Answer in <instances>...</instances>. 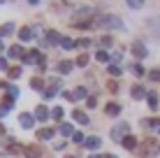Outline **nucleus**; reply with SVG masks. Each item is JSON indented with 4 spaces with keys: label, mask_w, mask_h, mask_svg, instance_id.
I'll return each mask as SVG.
<instances>
[{
    "label": "nucleus",
    "mask_w": 160,
    "mask_h": 158,
    "mask_svg": "<svg viewBox=\"0 0 160 158\" xmlns=\"http://www.w3.org/2000/svg\"><path fill=\"white\" fill-rule=\"evenodd\" d=\"M21 61H23L26 65H42V54L37 51V49H32V51H28Z\"/></svg>",
    "instance_id": "4"
},
{
    "label": "nucleus",
    "mask_w": 160,
    "mask_h": 158,
    "mask_svg": "<svg viewBox=\"0 0 160 158\" xmlns=\"http://www.w3.org/2000/svg\"><path fill=\"white\" fill-rule=\"evenodd\" d=\"M49 116H51V112H49L44 105H40V107L35 110V119H37V121H47Z\"/></svg>",
    "instance_id": "14"
},
{
    "label": "nucleus",
    "mask_w": 160,
    "mask_h": 158,
    "mask_svg": "<svg viewBox=\"0 0 160 158\" xmlns=\"http://www.w3.org/2000/svg\"><path fill=\"white\" fill-rule=\"evenodd\" d=\"M130 93H132V98H135V100H142V98H146V95H148V93H146L144 89H142L139 84H135V86H132V89H130Z\"/></svg>",
    "instance_id": "15"
},
{
    "label": "nucleus",
    "mask_w": 160,
    "mask_h": 158,
    "mask_svg": "<svg viewBox=\"0 0 160 158\" xmlns=\"http://www.w3.org/2000/svg\"><path fill=\"white\" fill-rule=\"evenodd\" d=\"M146 98H148V107H151V110L156 112V110H158V105H160V98H158V93H148Z\"/></svg>",
    "instance_id": "19"
},
{
    "label": "nucleus",
    "mask_w": 160,
    "mask_h": 158,
    "mask_svg": "<svg viewBox=\"0 0 160 158\" xmlns=\"http://www.w3.org/2000/svg\"><path fill=\"white\" fill-rule=\"evenodd\" d=\"M86 149H91V151H98L102 146V140L100 137H86V142H84Z\"/></svg>",
    "instance_id": "9"
},
{
    "label": "nucleus",
    "mask_w": 160,
    "mask_h": 158,
    "mask_svg": "<svg viewBox=\"0 0 160 158\" xmlns=\"http://www.w3.org/2000/svg\"><path fill=\"white\" fill-rule=\"evenodd\" d=\"M156 149H158L156 140H153V137H148V140H144V142L139 144V151H137V154H139V156H144V158H148V156H151Z\"/></svg>",
    "instance_id": "3"
},
{
    "label": "nucleus",
    "mask_w": 160,
    "mask_h": 158,
    "mask_svg": "<svg viewBox=\"0 0 160 158\" xmlns=\"http://www.w3.org/2000/svg\"><path fill=\"white\" fill-rule=\"evenodd\" d=\"M121 58H123V51H116V54H114V56H112V61H116V63H121Z\"/></svg>",
    "instance_id": "41"
},
{
    "label": "nucleus",
    "mask_w": 160,
    "mask_h": 158,
    "mask_svg": "<svg viewBox=\"0 0 160 158\" xmlns=\"http://www.w3.org/2000/svg\"><path fill=\"white\" fill-rule=\"evenodd\" d=\"M60 47H63V49H74V47H77V40H70V37H63V40H60Z\"/></svg>",
    "instance_id": "26"
},
{
    "label": "nucleus",
    "mask_w": 160,
    "mask_h": 158,
    "mask_svg": "<svg viewBox=\"0 0 160 158\" xmlns=\"http://www.w3.org/2000/svg\"><path fill=\"white\" fill-rule=\"evenodd\" d=\"M77 47H81V49L91 47V40H88V37H84V40H77Z\"/></svg>",
    "instance_id": "37"
},
{
    "label": "nucleus",
    "mask_w": 160,
    "mask_h": 158,
    "mask_svg": "<svg viewBox=\"0 0 160 158\" xmlns=\"http://www.w3.org/2000/svg\"><path fill=\"white\" fill-rule=\"evenodd\" d=\"M0 70H9V68H7V61H5V58H0Z\"/></svg>",
    "instance_id": "45"
},
{
    "label": "nucleus",
    "mask_w": 160,
    "mask_h": 158,
    "mask_svg": "<svg viewBox=\"0 0 160 158\" xmlns=\"http://www.w3.org/2000/svg\"><path fill=\"white\" fill-rule=\"evenodd\" d=\"M44 40H47V44H60V40H63V37H60L56 30H47Z\"/></svg>",
    "instance_id": "12"
},
{
    "label": "nucleus",
    "mask_w": 160,
    "mask_h": 158,
    "mask_svg": "<svg viewBox=\"0 0 160 158\" xmlns=\"http://www.w3.org/2000/svg\"><path fill=\"white\" fill-rule=\"evenodd\" d=\"M74 142H79V144H81V142H86V137H84L81 133H77V135H74Z\"/></svg>",
    "instance_id": "42"
},
{
    "label": "nucleus",
    "mask_w": 160,
    "mask_h": 158,
    "mask_svg": "<svg viewBox=\"0 0 160 158\" xmlns=\"http://www.w3.org/2000/svg\"><path fill=\"white\" fill-rule=\"evenodd\" d=\"M58 133L63 135V137H68V135H72V123H60Z\"/></svg>",
    "instance_id": "24"
},
{
    "label": "nucleus",
    "mask_w": 160,
    "mask_h": 158,
    "mask_svg": "<svg viewBox=\"0 0 160 158\" xmlns=\"http://www.w3.org/2000/svg\"><path fill=\"white\" fill-rule=\"evenodd\" d=\"M0 158H7V156H5V154H0Z\"/></svg>",
    "instance_id": "49"
},
{
    "label": "nucleus",
    "mask_w": 160,
    "mask_h": 158,
    "mask_svg": "<svg viewBox=\"0 0 160 158\" xmlns=\"http://www.w3.org/2000/svg\"><path fill=\"white\" fill-rule=\"evenodd\" d=\"M32 35H35V33H32V28H28V26L19 30V40H21V42H28V40H32Z\"/></svg>",
    "instance_id": "16"
},
{
    "label": "nucleus",
    "mask_w": 160,
    "mask_h": 158,
    "mask_svg": "<svg viewBox=\"0 0 160 158\" xmlns=\"http://www.w3.org/2000/svg\"><path fill=\"white\" fill-rule=\"evenodd\" d=\"M28 3H30V5H37V3H40V0H28Z\"/></svg>",
    "instance_id": "46"
},
{
    "label": "nucleus",
    "mask_w": 160,
    "mask_h": 158,
    "mask_svg": "<svg viewBox=\"0 0 160 158\" xmlns=\"http://www.w3.org/2000/svg\"><path fill=\"white\" fill-rule=\"evenodd\" d=\"M51 116L56 119V121H60V119H63V107H53V110H51Z\"/></svg>",
    "instance_id": "33"
},
{
    "label": "nucleus",
    "mask_w": 160,
    "mask_h": 158,
    "mask_svg": "<svg viewBox=\"0 0 160 158\" xmlns=\"http://www.w3.org/2000/svg\"><path fill=\"white\" fill-rule=\"evenodd\" d=\"M53 133H56V130H51V128H40L37 130V140H51Z\"/></svg>",
    "instance_id": "17"
},
{
    "label": "nucleus",
    "mask_w": 160,
    "mask_h": 158,
    "mask_svg": "<svg viewBox=\"0 0 160 158\" xmlns=\"http://www.w3.org/2000/svg\"><path fill=\"white\" fill-rule=\"evenodd\" d=\"M16 28H14V23L9 21V23H5V26H0V37H7V35H12Z\"/></svg>",
    "instance_id": "18"
},
{
    "label": "nucleus",
    "mask_w": 160,
    "mask_h": 158,
    "mask_svg": "<svg viewBox=\"0 0 160 158\" xmlns=\"http://www.w3.org/2000/svg\"><path fill=\"white\" fill-rule=\"evenodd\" d=\"M132 54H135V56L137 58H146V47L144 44H142V42H135V44H132Z\"/></svg>",
    "instance_id": "13"
},
{
    "label": "nucleus",
    "mask_w": 160,
    "mask_h": 158,
    "mask_svg": "<svg viewBox=\"0 0 160 158\" xmlns=\"http://www.w3.org/2000/svg\"><path fill=\"white\" fill-rule=\"evenodd\" d=\"M0 51H2V40H0Z\"/></svg>",
    "instance_id": "47"
},
{
    "label": "nucleus",
    "mask_w": 160,
    "mask_h": 158,
    "mask_svg": "<svg viewBox=\"0 0 160 158\" xmlns=\"http://www.w3.org/2000/svg\"><path fill=\"white\" fill-rule=\"evenodd\" d=\"M65 158H74V156H65Z\"/></svg>",
    "instance_id": "50"
},
{
    "label": "nucleus",
    "mask_w": 160,
    "mask_h": 158,
    "mask_svg": "<svg viewBox=\"0 0 160 158\" xmlns=\"http://www.w3.org/2000/svg\"><path fill=\"white\" fill-rule=\"evenodd\" d=\"M128 3V7H132V9H139L142 5H144V0H125Z\"/></svg>",
    "instance_id": "34"
},
{
    "label": "nucleus",
    "mask_w": 160,
    "mask_h": 158,
    "mask_svg": "<svg viewBox=\"0 0 160 158\" xmlns=\"http://www.w3.org/2000/svg\"><path fill=\"white\" fill-rule=\"evenodd\" d=\"M7 74H9V79H19L21 77V68H9Z\"/></svg>",
    "instance_id": "32"
},
{
    "label": "nucleus",
    "mask_w": 160,
    "mask_h": 158,
    "mask_svg": "<svg viewBox=\"0 0 160 158\" xmlns=\"http://www.w3.org/2000/svg\"><path fill=\"white\" fill-rule=\"evenodd\" d=\"M72 116H74V121H79V123H84V126H86V123H88V116H86V114H84V112H81V110H74V112H72Z\"/></svg>",
    "instance_id": "22"
},
{
    "label": "nucleus",
    "mask_w": 160,
    "mask_h": 158,
    "mask_svg": "<svg viewBox=\"0 0 160 158\" xmlns=\"http://www.w3.org/2000/svg\"><path fill=\"white\" fill-rule=\"evenodd\" d=\"M60 86H63V79H58V77H56V79H51V81H49V89H44V98H47V100H51Z\"/></svg>",
    "instance_id": "5"
},
{
    "label": "nucleus",
    "mask_w": 160,
    "mask_h": 158,
    "mask_svg": "<svg viewBox=\"0 0 160 158\" xmlns=\"http://www.w3.org/2000/svg\"><path fill=\"white\" fill-rule=\"evenodd\" d=\"M86 105H88V107H95V105H98V100H95V98H88Z\"/></svg>",
    "instance_id": "44"
},
{
    "label": "nucleus",
    "mask_w": 160,
    "mask_h": 158,
    "mask_svg": "<svg viewBox=\"0 0 160 158\" xmlns=\"http://www.w3.org/2000/svg\"><path fill=\"white\" fill-rule=\"evenodd\" d=\"M148 28L160 35V16H158V19H156V16H153V19H148Z\"/></svg>",
    "instance_id": "23"
},
{
    "label": "nucleus",
    "mask_w": 160,
    "mask_h": 158,
    "mask_svg": "<svg viewBox=\"0 0 160 158\" xmlns=\"http://www.w3.org/2000/svg\"><path fill=\"white\" fill-rule=\"evenodd\" d=\"M109 74H114V77H121V74H123V68H121V65H109Z\"/></svg>",
    "instance_id": "30"
},
{
    "label": "nucleus",
    "mask_w": 160,
    "mask_h": 158,
    "mask_svg": "<svg viewBox=\"0 0 160 158\" xmlns=\"http://www.w3.org/2000/svg\"><path fill=\"white\" fill-rule=\"evenodd\" d=\"M7 114H9V110L2 105V107H0V119H2V116H7Z\"/></svg>",
    "instance_id": "43"
},
{
    "label": "nucleus",
    "mask_w": 160,
    "mask_h": 158,
    "mask_svg": "<svg viewBox=\"0 0 160 158\" xmlns=\"http://www.w3.org/2000/svg\"><path fill=\"white\" fill-rule=\"evenodd\" d=\"M130 70H132V74H137V77H142V74H144V68H142L139 63H135V65H132Z\"/></svg>",
    "instance_id": "35"
},
{
    "label": "nucleus",
    "mask_w": 160,
    "mask_h": 158,
    "mask_svg": "<svg viewBox=\"0 0 160 158\" xmlns=\"http://www.w3.org/2000/svg\"><path fill=\"white\" fill-rule=\"evenodd\" d=\"M58 72H60V74H70V72H72V63H70V61L58 63Z\"/></svg>",
    "instance_id": "21"
},
{
    "label": "nucleus",
    "mask_w": 160,
    "mask_h": 158,
    "mask_svg": "<svg viewBox=\"0 0 160 158\" xmlns=\"http://www.w3.org/2000/svg\"><path fill=\"white\" fill-rule=\"evenodd\" d=\"M5 107H7V110H12V107H14V98L12 95H5Z\"/></svg>",
    "instance_id": "38"
},
{
    "label": "nucleus",
    "mask_w": 160,
    "mask_h": 158,
    "mask_svg": "<svg viewBox=\"0 0 160 158\" xmlns=\"http://www.w3.org/2000/svg\"><path fill=\"white\" fill-rule=\"evenodd\" d=\"M104 114H107V116H118L121 114V105L118 102H107V105H104Z\"/></svg>",
    "instance_id": "8"
},
{
    "label": "nucleus",
    "mask_w": 160,
    "mask_h": 158,
    "mask_svg": "<svg viewBox=\"0 0 160 158\" xmlns=\"http://www.w3.org/2000/svg\"><path fill=\"white\" fill-rule=\"evenodd\" d=\"M112 44H114V37L112 35H102L100 37V47L102 49H107V47H112Z\"/></svg>",
    "instance_id": "25"
},
{
    "label": "nucleus",
    "mask_w": 160,
    "mask_h": 158,
    "mask_svg": "<svg viewBox=\"0 0 160 158\" xmlns=\"http://www.w3.org/2000/svg\"><path fill=\"white\" fill-rule=\"evenodd\" d=\"M148 79H153V81H160V70L156 68V70H151L148 72Z\"/></svg>",
    "instance_id": "36"
},
{
    "label": "nucleus",
    "mask_w": 160,
    "mask_h": 158,
    "mask_svg": "<svg viewBox=\"0 0 160 158\" xmlns=\"http://www.w3.org/2000/svg\"><path fill=\"white\" fill-rule=\"evenodd\" d=\"M19 123H21V128H32V126H35V116H32V114H28V112H26V114H19Z\"/></svg>",
    "instance_id": "6"
},
{
    "label": "nucleus",
    "mask_w": 160,
    "mask_h": 158,
    "mask_svg": "<svg viewBox=\"0 0 160 158\" xmlns=\"http://www.w3.org/2000/svg\"><path fill=\"white\" fill-rule=\"evenodd\" d=\"M95 26H98V28H109V30H118V28H123V21H121L118 16H114V14H102L100 19L95 21Z\"/></svg>",
    "instance_id": "1"
},
{
    "label": "nucleus",
    "mask_w": 160,
    "mask_h": 158,
    "mask_svg": "<svg viewBox=\"0 0 160 158\" xmlns=\"http://www.w3.org/2000/svg\"><path fill=\"white\" fill-rule=\"evenodd\" d=\"M30 86H32V89H35V91H42V89H44V79H40V77H35V79L30 81Z\"/></svg>",
    "instance_id": "29"
},
{
    "label": "nucleus",
    "mask_w": 160,
    "mask_h": 158,
    "mask_svg": "<svg viewBox=\"0 0 160 158\" xmlns=\"http://www.w3.org/2000/svg\"><path fill=\"white\" fill-rule=\"evenodd\" d=\"M107 89L112 91V93H116V91H118V86H116V81H109V84H107Z\"/></svg>",
    "instance_id": "40"
},
{
    "label": "nucleus",
    "mask_w": 160,
    "mask_h": 158,
    "mask_svg": "<svg viewBox=\"0 0 160 158\" xmlns=\"http://www.w3.org/2000/svg\"><path fill=\"white\" fill-rule=\"evenodd\" d=\"M7 149H9V154H21V144L19 142H14V140H9V142H7Z\"/></svg>",
    "instance_id": "28"
},
{
    "label": "nucleus",
    "mask_w": 160,
    "mask_h": 158,
    "mask_svg": "<svg viewBox=\"0 0 160 158\" xmlns=\"http://www.w3.org/2000/svg\"><path fill=\"white\" fill-rule=\"evenodd\" d=\"M158 133H160V128H158Z\"/></svg>",
    "instance_id": "52"
},
{
    "label": "nucleus",
    "mask_w": 160,
    "mask_h": 158,
    "mask_svg": "<svg viewBox=\"0 0 160 158\" xmlns=\"http://www.w3.org/2000/svg\"><path fill=\"white\" fill-rule=\"evenodd\" d=\"M9 56H14V58H23L26 54H23V49H21V44H14V47H9Z\"/></svg>",
    "instance_id": "20"
},
{
    "label": "nucleus",
    "mask_w": 160,
    "mask_h": 158,
    "mask_svg": "<svg viewBox=\"0 0 160 158\" xmlns=\"http://www.w3.org/2000/svg\"><path fill=\"white\" fill-rule=\"evenodd\" d=\"M93 14H95V9H93V7H81V9H79V12H77V14H74V21H81V19H88V16H93Z\"/></svg>",
    "instance_id": "11"
},
{
    "label": "nucleus",
    "mask_w": 160,
    "mask_h": 158,
    "mask_svg": "<svg viewBox=\"0 0 160 158\" xmlns=\"http://www.w3.org/2000/svg\"><path fill=\"white\" fill-rule=\"evenodd\" d=\"M2 3H5V0H0V5H2Z\"/></svg>",
    "instance_id": "51"
},
{
    "label": "nucleus",
    "mask_w": 160,
    "mask_h": 158,
    "mask_svg": "<svg viewBox=\"0 0 160 158\" xmlns=\"http://www.w3.org/2000/svg\"><path fill=\"white\" fill-rule=\"evenodd\" d=\"M125 137H128V123L121 121V123H116V126L112 128V140L114 142H121V140H125Z\"/></svg>",
    "instance_id": "2"
},
{
    "label": "nucleus",
    "mask_w": 160,
    "mask_h": 158,
    "mask_svg": "<svg viewBox=\"0 0 160 158\" xmlns=\"http://www.w3.org/2000/svg\"><path fill=\"white\" fill-rule=\"evenodd\" d=\"M7 95L16 98V95H19V89H16V86H7Z\"/></svg>",
    "instance_id": "39"
},
{
    "label": "nucleus",
    "mask_w": 160,
    "mask_h": 158,
    "mask_svg": "<svg viewBox=\"0 0 160 158\" xmlns=\"http://www.w3.org/2000/svg\"><path fill=\"white\" fill-rule=\"evenodd\" d=\"M123 146H125L128 151H135V149H139V142H137L135 135H128V137L123 140Z\"/></svg>",
    "instance_id": "10"
},
{
    "label": "nucleus",
    "mask_w": 160,
    "mask_h": 158,
    "mask_svg": "<svg viewBox=\"0 0 160 158\" xmlns=\"http://www.w3.org/2000/svg\"><path fill=\"white\" fill-rule=\"evenodd\" d=\"M88 61H91V58H88V54H81V56L77 58V65H79V68H86Z\"/></svg>",
    "instance_id": "31"
},
{
    "label": "nucleus",
    "mask_w": 160,
    "mask_h": 158,
    "mask_svg": "<svg viewBox=\"0 0 160 158\" xmlns=\"http://www.w3.org/2000/svg\"><path fill=\"white\" fill-rule=\"evenodd\" d=\"M88 158H100V156H88Z\"/></svg>",
    "instance_id": "48"
},
{
    "label": "nucleus",
    "mask_w": 160,
    "mask_h": 158,
    "mask_svg": "<svg viewBox=\"0 0 160 158\" xmlns=\"http://www.w3.org/2000/svg\"><path fill=\"white\" fill-rule=\"evenodd\" d=\"M95 58H98V61H100V63H107V61H112V56H109V54L104 51V49H100V51L95 54Z\"/></svg>",
    "instance_id": "27"
},
{
    "label": "nucleus",
    "mask_w": 160,
    "mask_h": 158,
    "mask_svg": "<svg viewBox=\"0 0 160 158\" xmlns=\"http://www.w3.org/2000/svg\"><path fill=\"white\" fill-rule=\"evenodd\" d=\"M23 151H26V158H42V149L37 144H28Z\"/></svg>",
    "instance_id": "7"
}]
</instances>
